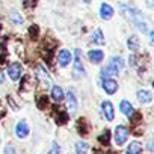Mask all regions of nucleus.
Segmentation results:
<instances>
[{
    "label": "nucleus",
    "instance_id": "8",
    "mask_svg": "<svg viewBox=\"0 0 154 154\" xmlns=\"http://www.w3.org/2000/svg\"><path fill=\"white\" fill-rule=\"evenodd\" d=\"M136 95H137V100L140 104H148L152 101V94L148 89H139Z\"/></svg>",
    "mask_w": 154,
    "mask_h": 154
},
{
    "label": "nucleus",
    "instance_id": "4",
    "mask_svg": "<svg viewBox=\"0 0 154 154\" xmlns=\"http://www.w3.org/2000/svg\"><path fill=\"white\" fill-rule=\"evenodd\" d=\"M8 75L11 80H18L21 77V65L18 62H14L11 65H8Z\"/></svg>",
    "mask_w": 154,
    "mask_h": 154
},
{
    "label": "nucleus",
    "instance_id": "22",
    "mask_svg": "<svg viewBox=\"0 0 154 154\" xmlns=\"http://www.w3.org/2000/svg\"><path fill=\"white\" fill-rule=\"evenodd\" d=\"M3 154H15V149H14L11 145H8V146H5V151H3Z\"/></svg>",
    "mask_w": 154,
    "mask_h": 154
},
{
    "label": "nucleus",
    "instance_id": "13",
    "mask_svg": "<svg viewBox=\"0 0 154 154\" xmlns=\"http://www.w3.org/2000/svg\"><path fill=\"white\" fill-rule=\"evenodd\" d=\"M88 57H89V60L92 63H100L103 60V57H104V53L101 50H91L88 53Z\"/></svg>",
    "mask_w": 154,
    "mask_h": 154
},
{
    "label": "nucleus",
    "instance_id": "7",
    "mask_svg": "<svg viewBox=\"0 0 154 154\" xmlns=\"http://www.w3.org/2000/svg\"><path fill=\"white\" fill-rule=\"evenodd\" d=\"M15 134H17V137H20V139L27 137V134H29V125L26 124V121H20V122L15 125Z\"/></svg>",
    "mask_w": 154,
    "mask_h": 154
},
{
    "label": "nucleus",
    "instance_id": "25",
    "mask_svg": "<svg viewBox=\"0 0 154 154\" xmlns=\"http://www.w3.org/2000/svg\"><path fill=\"white\" fill-rule=\"evenodd\" d=\"M152 36H154V32L151 30V32H149V42H151V44H152Z\"/></svg>",
    "mask_w": 154,
    "mask_h": 154
},
{
    "label": "nucleus",
    "instance_id": "1",
    "mask_svg": "<svg viewBox=\"0 0 154 154\" xmlns=\"http://www.w3.org/2000/svg\"><path fill=\"white\" fill-rule=\"evenodd\" d=\"M72 77L74 79H82L85 77V68L82 65L80 59V50H75V59H74V69H72Z\"/></svg>",
    "mask_w": 154,
    "mask_h": 154
},
{
    "label": "nucleus",
    "instance_id": "10",
    "mask_svg": "<svg viewBox=\"0 0 154 154\" xmlns=\"http://www.w3.org/2000/svg\"><path fill=\"white\" fill-rule=\"evenodd\" d=\"M66 107H68L69 113H74L77 110V100H75V95L72 91H68V94H66Z\"/></svg>",
    "mask_w": 154,
    "mask_h": 154
},
{
    "label": "nucleus",
    "instance_id": "20",
    "mask_svg": "<svg viewBox=\"0 0 154 154\" xmlns=\"http://www.w3.org/2000/svg\"><path fill=\"white\" fill-rule=\"evenodd\" d=\"M11 20H12L15 24H21V23H23V18L18 15L17 11H12V12H11Z\"/></svg>",
    "mask_w": 154,
    "mask_h": 154
},
{
    "label": "nucleus",
    "instance_id": "18",
    "mask_svg": "<svg viewBox=\"0 0 154 154\" xmlns=\"http://www.w3.org/2000/svg\"><path fill=\"white\" fill-rule=\"evenodd\" d=\"M127 44H128V48H130L131 51H137V48H139V38H137L136 35H131V36L128 38Z\"/></svg>",
    "mask_w": 154,
    "mask_h": 154
},
{
    "label": "nucleus",
    "instance_id": "24",
    "mask_svg": "<svg viewBox=\"0 0 154 154\" xmlns=\"http://www.w3.org/2000/svg\"><path fill=\"white\" fill-rule=\"evenodd\" d=\"M3 82H5V75H3V72H2V71H0V85H2Z\"/></svg>",
    "mask_w": 154,
    "mask_h": 154
},
{
    "label": "nucleus",
    "instance_id": "26",
    "mask_svg": "<svg viewBox=\"0 0 154 154\" xmlns=\"http://www.w3.org/2000/svg\"><path fill=\"white\" fill-rule=\"evenodd\" d=\"M83 2H85V3H91V0H83Z\"/></svg>",
    "mask_w": 154,
    "mask_h": 154
},
{
    "label": "nucleus",
    "instance_id": "17",
    "mask_svg": "<svg viewBox=\"0 0 154 154\" xmlns=\"http://www.w3.org/2000/svg\"><path fill=\"white\" fill-rule=\"evenodd\" d=\"M142 151V145L139 142H131L127 146V154H140Z\"/></svg>",
    "mask_w": 154,
    "mask_h": 154
},
{
    "label": "nucleus",
    "instance_id": "6",
    "mask_svg": "<svg viewBox=\"0 0 154 154\" xmlns=\"http://www.w3.org/2000/svg\"><path fill=\"white\" fill-rule=\"evenodd\" d=\"M101 109H103V115L106 116L107 121H113L115 118V112H113V106L110 101H103L101 103Z\"/></svg>",
    "mask_w": 154,
    "mask_h": 154
},
{
    "label": "nucleus",
    "instance_id": "9",
    "mask_svg": "<svg viewBox=\"0 0 154 154\" xmlns=\"http://www.w3.org/2000/svg\"><path fill=\"white\" fill-rule=\"evenodd\" d=\"M71 60H72V54H71L68 50H60V51H59V65H60L62 68L68 66Z\"/></svg>",
    "mask_w": 154,
    "mask_h": 154
},
{
    "label": "nucleus",
    "instance_id": "11",
    "mask_svg": "<svg viewBox=\"0 0 154 154\" xmlns=\"http://www.w3.org/2000/svg\"><path fill=\"white\" fill-rule=\"evenodd\" d=\"M100 17L103 20H110L113 17V8L110 5H107V3H103L100 6Z\"/></svg>",
    "mask_w": 154,
    "mask_h": 154
},
{
    "label": "nucleus",
    "instance_id": "5",
    "mask_svg": "<svg viewBox=\"0 0 154 154\" xmlns=\"http://www.w3.org/2000/svg\"><path fill=\"white\" fill-rule=\"evenodd\" d=\"M103 89L107 94L112 95V94H115L118 91V83L113 79H110V77H104V79H103Z\"/></svg>",
    "mask_w": 154,
    "mask_h": 154
},
{
    "label": "nucleus",
    "instance_id": "14",
    "mask_svg": "<svg viewBox=\"0 0 154 154\" xmlns=\"http://www.w3.org/2000/svg\"><path fill=\"white\" fill-rule=\"evenodd\" d=\"M119 109H121V112H122L125 116H128V118H130V116L134 113L131 103H130V101H127V100H122V101L119 103Z\"/></svg>",
    "mask_w": 154,
    "mask_h": 154
},
{
    "label": "nucleus",
    "instance_id": "16",
    "mask_svg": "<svg viewBox=\"0 0 154 154\" xmlns=\"http://www.w3.org/2000/svg\"><path fill=\"white\" fill-rule=\"evenodd\" d=\"M91 41H92L94 44H100V45H103V44L106 42V39H104V36H103V32H101L100 29H97V30L92 33Z\"/></svg>",
    "mask_w": 154,
    "mask_h": 154
},
{
    "label": "nucleus",
    "instance_id": "12",
    "mask_svg": "<svg viewBox=\"0 0 154 154\" xmlns=\"http://www.w3.org/2000/svg\"><path fill=\"white\" fill-rule=\"evenodd\" d=\"M109 66H110V68H112V69H113V71L118 74V72L122 69V66H124V62H122V59H121L119 56H118V57H116V56H113V57L109 60Z\"/></svg>",
    "mask_w": 154,
    "mask_h": 154
},
{
    "label": "nucleus",
    "instance_id": "23",
    "mask_svg": "<svg viewBox=\"0 0 154 154\" xmlns=\"http://www.w3.org/2000/svg\"><path fill=\"white\" fill-rule=\"evenodd\" d=\"M35 3H36V0H26L27 6H35Z\"/></svg>",
    "mask_w": 154,
    "mask_h": 154
},
{
    "label": "nucleus",
    "instance_id": "19",
    "mask_svg": "<svg viewBox=\"0 0 154 154\" xmlns=\"http://www.w3.org/2000/svg\"><path fill=\"white\" fill-rule=\"evenodd\" d=\"M75 151H77V154H86V151H88V143H86V142H77Z\"/></svg>",
    "mask_w": 154,
    "mask_h": 154
},
{
    "label": "nucleus",
    "instance_id": "2",
    "mask_svg": "<svg viewBox=\"0 0 154 154\" xmlns=\"http://www.w3.org/2000/svg\"><path fill=\"white\" fill-rule=\"evenodd\" d=\"M36 77H38V80H39L41 86L48 88V86L51 85V79H50V75H48L47 69H45L42 65H38V68H36Z\"/></svg>",
    "mask_w": 154,
    "mask_h": 154
},
{
    "label": "nucleus",
    "instance_id": "15",
    "mask_svg": "<svg viewBox=\"0 0 154 154\" xmlns=\"http://www.w3.org/2000/svg\"><path fill=\"white\" fill-rule=\"evenodd\" d=\"M51 98L56 101V103H60L63 100V91L60 86H53L51 88Z\"/></svg>",
    "mask_w": 154,
    "mask_h": 154
},
{
    "label": "nucleus",
    "instance_id": "3",
    "mask_svg": "<svg viewBox=\"0 0 154 154\" xmlns=\"http://www.w3.org/2000/svg\"><path fill=\"white\" fill-rule=\"evenodd\" d=\"M127 137H128V128L125 125H118L115 128V142H116V145L118 146L119 145H124L125 140H127Z\"/></svg>",
    "mask_w": 154,
    "mask_h": 154
},
{
    "label": "nucleus",
    "instance_id": "21",
    "mask_svg": "<svg viewBox=\"0 0 154 154\" xmlns=\"http://www.w3.org/2000/svg\"><path fill=\"white\" fill-rule=\"evenodd\" d=\"M100 140H101L103 143H107V142H109V131H107V130L103 133V136H100Z\"/></svg>",
    "mask_w": 154,
    "mask_h": 154
},
{
    "label": "nucleus",
    "instance_id": "27",
    "mask_svg": "<svg viewBox=\"0 0 154 154\" xmlns=\"http://www.w3.org/2000/svg\"><path fill=\"white\" fill-rule=\"evenodd\" d=\"M0 30H2V24H0Z\"/></svg>",
    "mask_w": 154,
    "mask_h": 154
}]
</instances>
